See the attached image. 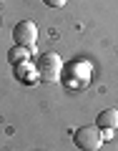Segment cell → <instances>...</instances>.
I'll use <instances>...</instances> for the list:
<instances>
[{"label":"cell","instance_id":"obj_1","mask_svg":"<svg viewBox=\"0 0 118 151\" xmlns=\"http://www.w3.org/2000/svg\"><path fill=\"white\" fill-rule=\"evenodd\" d=\"M60 68H63V63H60V55L58 53H45L40 55V58L35 60V73L38 78L43 83H53L60 78Z\"/></svg>","mask_w":118,"mask_h":151},{"label":"cell","instance_id":"obj_2","mask_svg":"<svg viewBox=\"0 0 118 151\" xmlns=\"http://www.w3.org/2000/svg\"><path fill=\"white\" fill-rule=\"evenodd\" d=\"M73 141L81 151H98L103 146V131L98 126H81L73 134Z\"/></svg>","mask_w":118,"mask_h":151},{"label":"cell","instance_id":"obj_3","mask_svg":"<svg viewBox=\"0 0 118 151\" xmlns=\"http://www.w3.org/2000/svg\"><path fill=\"white\" fill-rule=\"evenodd\" d=\"M13 38H15V45H23V48L33 50V45L38 40V25L30 20H20L13 28Z\"/></svg>","mask_w":118,"mask_h":151},{"label":"cell","instance_id":"obj_4","mask_svg":"<svg viewBox=\"0 0 118 151\" xmlns=\"http://www.w3.org/2000/svg\"><path fill=\"white\" fill-rule=\"evenodd\" d=\"M98 129H116L118 126V111L116 108H106V111L98 113Z\"/></svg>","mask_w":118,"mask_h":151},{"label":"cell","instance_id":"obj_5","mask_svg":"<svg viewBox=\"0 0 118 151\" xmlns=\"http://www.w3.org/2000/svg\"><path fill=\"white\" fill-rule=\"evenodd\" d=\"M28 55H30V50H28V48H23V45H15V48L8 53V58H10V63H13V65H20V63H25V60H28Z\"/></svg>","mask_w":118,"mask_h":151},{"label":"cell","instance_id":"obj_6","mask_svg":"<svg viewBox=\"0 0 118 151\" xmlns=\"http://www.w3.org/2000/svg\"><path fill=\"white\" fill-rule=\"evenodd\" d=\"M15 73L20 76L23 81H30V68H28L25 63H20V65H15Z\"/></svg>","mask_w":118,"mask_h":151},{"label":"cell","instance_id":"obj_7","mask_svg":"<svg viewBox=\"0 0 118 151\" xmlns=\"http://www.w3.org/2000/svg\"><path fill=\"white\" fill-rule=\"evenodd\" d=\"M43 3H45L48 8H63L65 3H68V0H43Z\"/></svg>","mask_w":118,"mask_h":151}]
</instances>
